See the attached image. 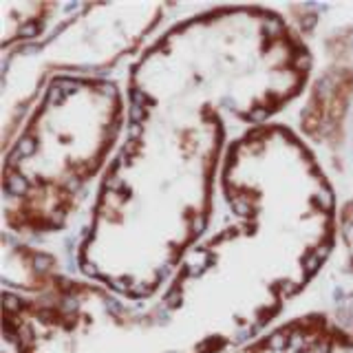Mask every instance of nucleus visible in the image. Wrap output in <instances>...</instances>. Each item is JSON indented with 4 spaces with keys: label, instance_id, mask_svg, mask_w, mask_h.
Wrapping results in <instances>:
<instances>
[]
</instances>
